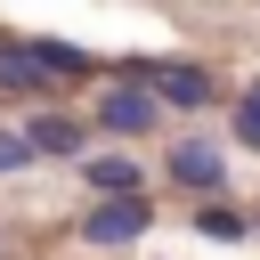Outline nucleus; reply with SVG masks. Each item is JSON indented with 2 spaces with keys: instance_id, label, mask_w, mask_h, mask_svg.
Listing matches in <instances>:
<instances>
[{
  "instance_id": "obj_1",
  "label": "nucleus",
  "mask_w": 260,
  "mask_h": 260,
  "mask_svg": "<svg viewBox=\"0 0 260 260\" xmlns=\"http://www.w3.org/2000/svg\"><path fill=\"white\" fill-rule=\"evenodd\" d=\"M89 122H98L106 138H138V130H154V122H162V98H154L146 81H130V73H114Z\"/></svg>"
},
{
  "instance_id": "obj_2",
  "label": "nucleus",
  "mask_w": 260,
  "mask_h": 260,
  "mask_svg": "<svg viewBox=\"0 0 260 260\" xmlns=\"http://www.w3.org/2000/svg\"><path fill=\"white\" fill-rule=\"evenodd\" d=\"M122 73H130V81H146V89H154L162 106H179V114H195V106L211 98V73H203V65H171V57H130Z\"/></svg>"
},
{
  "instance_id": "obj_3",
  "label": "nucleus",
  "mask_w": 260,
  "mask_h": 260,
  "mask_svg": "<svg viewBox=\"0 0 260 260\" xmlns=\"http://www.w3.org/2000/svg\"><path fill=\"white\" fill-rule=\"evenodd\" d=\"M162 171H171L187 195H203V203L228 187V162H219V146H211V138H179V146L162 154Z\"/></svg>"
},
{
  "instance_id": "obj_4",
  "label": "nucleus",
  "mask_w": 260,
  "mask_h": 260,
  "mask_svg": "<svg viewBox=\"0 0 260 260\" xmlns=\"http://www.w3.org/2000/svg\"><path fill=\"white\" fill-rule=\"evenodd\" d=\"M146 219H154V211H146V195H138V203H89V211H81V244L122 252V244H138V236H146Z\"/></svg>"
},
{
  "instance_id": "obj_5",
  "label": "nucleus",
  "mask_w": 260,
  "mask_h": 260,
  "mask_svg": "<svg viewBox=\"0 0 260 260\" xmlns=\"http://www.w3.org/2000/svg\"><path fill=\"white\" fill-rule=\"evenodd\" d=\"M81 179L98 187V203H138V187H146V171H138L130 154H89Z\"/></svg>"
},
{
  "instance_id": "obj_6",
  "label": "nucleus",
  "mask_w": 260,
  "mask_h": 260,
  "mask_svg": "<svg viewBox=\"0 0 260 260\" xmlns=\"http://www.w3.org/2000/svg\"><path fill=\"white\" fill-rule=\"evenodd\" d=\"M24 138H32V154H81V138H89V122H73V114H32L24 122Z\"/></svg>"
},
{
  "instance_id": "obj_7",
  "label": "nucleus",
  "mask_w": 260,
  "mask_h": 260,
  "mask_svg": "<svg viewBox=\"0 0 260 260\" xmlns=\"http://www.w3.org/2000/svg\"><path fill=\"white\" fill-rule=\"evenodd\" d=\"M0 89H8V98H41V89H49V73L32 65V49L0 41Z\"/></svg>"
},
{
  "instance_id": "obj_8",
  "label": "nucleus",
  "mask_w": 260,
  "mask_h": 260,
  "mask_svg": "<svg viewBox=\"0 0 260 260\" xmlns=\"http://www.w3.org/2000/svg\"><path fill=\"white\" fill-rule=\"evenodd\" d=\"M32 49V65L49 73V81H73V73H89V49H73V41H24Z\"/></svg>"
},
{
  "instance_id": "obj_9",
  "label": "nucleus",
  "mask_w": 260,
  "mask_h": 260,
  "mask_svg": "<svg viewBox=\"0 0 260 260\" xmlns=\"http://www.w3.org/2000/svg\"><path fill=\"white\" fill-rule=\"evenodd\" d=\"M195 228H203V236H244L252 219H244V211H228V203H195Z\"/></svg>"
},
{
  "instance_id": "obj_10",
  "label": "nucleus",
  "mask_w": 260,
  "mask_h": 260,
  "mask_svg": "<svg viewBox=\"0 0 260 260\" xmlns=\"http://www.w3.org/2000/svg\"><path fill=\"white\" fill-rule=\"evenodd\" d=\"M24 162H41L32 138H24V130H0V171H24Z\"/></svg>"
},
{
  "instance_id": "obj_11",
  "label": "nucleus",
  "mask_w": 260,
  "mask_h": 260,
  "mask_svg": "<svg viewBox=\"0 0 260 260\" xmlns=\"http://www.w3.org/2000/svg\"><path fill=\"white\" fill-rule=\"evenodd\" d=\"M236 138H244V146H260V81H252V89H244V106H236Z\"/></svg>"
},
{
  "instance_id": "obj_12",
  "label": "nucleus",
  "mask_w": 260,
  "mask_h": 260,
  "mask_svg": "<svg viewBox=\"0 0 260 260\" xmlns=\"http://www.w3.org/2000/svg\"><path fill=\"white\" fill-rule=\"evenodd\" d=\"M252 228H260V211H252Z\"/></svg>"
}]
</instances>
